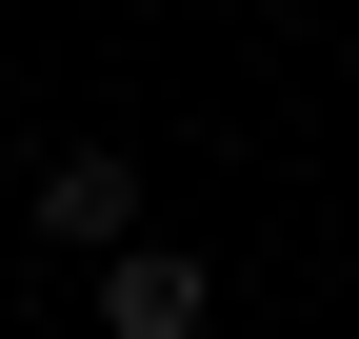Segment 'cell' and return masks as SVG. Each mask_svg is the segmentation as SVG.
I'll list each match as a JSON object with an SVG mask.
<instances>
[{"label": "cell", "instance_id": "obj_1", "mask_svg": "<svg viewBox=\"0 0 359 339\" xmlns=\"http://www.w3.org/2000/svg\"><path fill=\"white\" fill-rule=\"evenodd\" d=\"M40 240H60V260H120V240H140V160L120 140H60L40 160Z\"/></svg>", "mask_w": 359, "mask_h": 339}, {"label": "cell", "instance_id": "obj_3", "mask_svg": "<svg viewBox=\"0 0 359 339\" xmlns=\"http://www.w3.org/2000/svg\"><path fill=\"white\" fill-rule=\"evenodd\" d=\"M0 40H20V0H0Z\"/></svg>", "mask_w": 359, "mask_h": 339}, {"label": "cell", "instance_id": "obj_2", "mask_svg": "<svg viewBox=\"0 0 359 339\" xmlns=\"http://www.w3.org/2000/svg\"><path fill=\"white\" fill-rule=\"evenodd\" d=\"M200 319H219V260H180V240L100 260V339H200Z\"/></svg>", "mask_w": 359, "mask_h": 339}]
</instances>
